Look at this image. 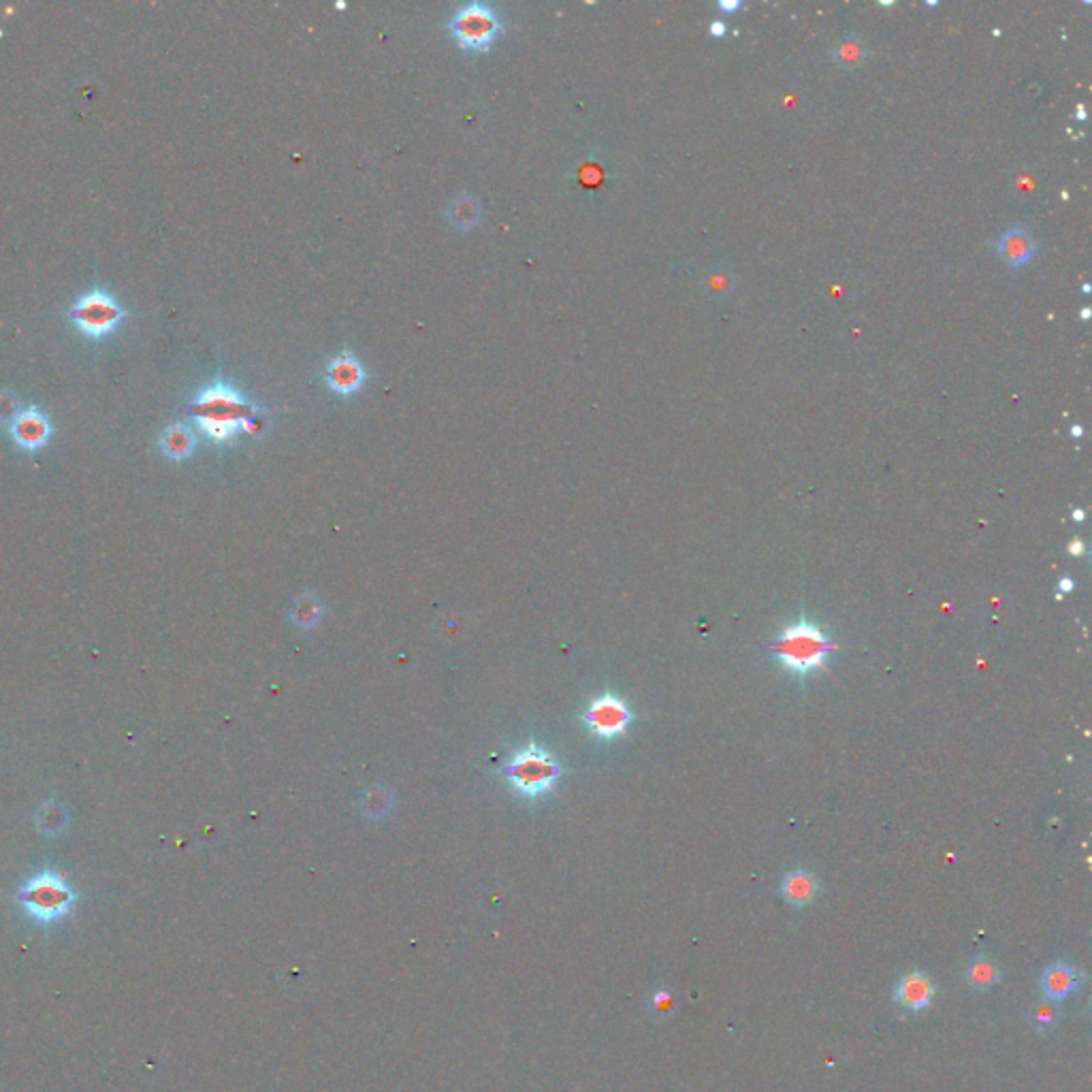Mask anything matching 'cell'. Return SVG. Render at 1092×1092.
Segmentation results:
<instances>
[{
	"label": "cell",
	"instance_id": "obj_19",
	"mask_svg": "<svg viewBox=\"0 0 1092 1092\" xmlns=\"http://www.w3.org/2000/svg\"><path fill=\"white\" fill-rule=\"evenodd\" d=\"M647 1009L651 1012V1016L655 1020H668L671 1016H675L676 1009H678V998H676L673 988H668V986L653 988V991L648 992V996H647Z\"/></svg>",
	"mask_w": 1092,
	"mask_h": 1092
},
{
	"label": "cell",
	"instance_id": "obj_18",
	"mask_svg": "<svg viewBox=\"0 0 1092 1092\" xmlns=\"http://www.w3.org/2000/svg\"><path fill=\"white\" fill-rule=\"evenodd\" d=\"M480 203L472 197V194H461L448 208V220L457 229H472L480 220Z\"/></svg>",
	"mask_w": 1092,
	"mask_h": 1092
},
{
	"label": "cell",
	"instance_id": "obj_28",
	"mask_svg": "<svg viewBox=\"0 0 1092 1092\" xmlns=\"http://www.w3.org/2000/svg\"><path fill=\"white\" fill-rule=\"evenodd\" d=\"M1076 589V581L1069 579V576H1063V579L1058 581V591L1060 593H1071Z\"/></svg>",
	"mask_w": 1092,
	"mask_h": 1092
},
{
	"label": "cell",
	"instance_id": "obj_11",
	"mask_svg": "<svg viewBox=\"0 0 1092 1092\" xmlns=\"http://www.w3.org/2000/svg\"><path fill=\"white\" fill-rule=\"evenodd\" d=\"M325 383L337 395H353L365 383V369L355 355L342 353L327 363Z\"/></svg>",
	"mask_w": 1092,
	"mask_h": 1092
},
{
	"label": "cell",
	"instance_id": "obj_22",
	"mask_svg": "<svg viewBox=\"0 0 1092 1092\" xmlns=\"http://www.w3.org/2000/svg\"><path fill=\"white\" fill-rule=\"evenodd\" d=\"M734 273L726 270V267H717V270L708 272L704 277V295L719 302V299H724L734 291Z\"/></svg>",
	"mask_w": 1092,
	"mask_h": 1092
},
{
	"label": "cell",
	"instance_id": "obj_2",
	"mask_svg": "<svg viewBox=\"0 0 1092 1092\" xmlns=\"http://www.w3.org/2000/svg\"><path fill=\"white\" fill-rule=\"evenodd\" d=\"M832 651H837V643L828 632L809 619H798L783 627L772 643L781 668L796 676H807L826 666V659Z\"/></svg>",
	"mask_w": 1092,
	"mask_h": 1092
},
{
	"label": "cell",
	"instance_id": "obj_3",
	"mask_svg": "<svg viewBox=\"0 0 1092 1092\" xmlns=\"http://www.w3.org/2000/svg\"><path fill=\"white\" fill-rule=\"evenodd\" d=\"M503 777L525 798H540L551 794L561 779V764L551 751H546L538 743H528L514 754L508 764L502 768Z\"/></svg>",
	"mask_w": 1092,
	"mask_h": 1092
},
{
	"label": "cell",
	"instance_id": "obj_12",
	"mask_svg": "<svg viewBox=\"0 0 1092 1092\" xmlns=\"http://www.w3.org/2000/svg\"><path fill=\"white\" fill-rule=\"evenodd\" d=\"M1081 982H1084V975L1074 964L1067 961H1056L1044 968L1042 980H1039V991H1042L1046 1001L1060 1003L1074 994Z\"/></svg>",
	"mask_w": 1092,
	"mask_h": 1092
},
{
	"label": "cell",
	"instance_id": "obj_24",
	"mask_svg": "<svg viewBox=\"0 0 1092 1092\" xmlns=\"http://www.w3.org/2000/svg\"><path fill=\"white\" fill-rule=\"evenodd\" d=\"M19 401L9 390H0V420L12 422L19 415Z\"/></svg>",
	"mask_w": 1092,
	"mask_h": 1092
},
{
	"label": "cell",
	"instance_id": "obj_27",
	"mask_svg": "<svg viewBox=\"0 0 1092 1092\" xmlns=\"http://www.w3.org/2000/svg\"><path fill=\"white\" fill-rule=\"evenodd\" d=\"M1084 551H1086V546H1084V542H1081L1079 538L1071 540V544H1069V553H1071V555H1074V558H1081V555H1084Z\"/></svg>",
	"mask_w": 1092,
	"mask_h": 1092
},
{
	"label": "cell",
	"instance_id": "obj_10",
	"mask_svg": "<svg viewBox=\"0 0 1092 1092\" xmlns=\"http://www.w3.org/2000/svg\"><path fill=\"white\" fill-rule=\"evenodd\" d=\"M992 245L996 254L1001 256L1007 267H1012V270H1020V267L1028 265L1037 254V242L1022 224L1009 226L1007 231L996 237Z\"/></svg>",
	"mask_w": 1092,
	"mask_h": 1092
},
{
	"label": "cell",
	"instance_id": "obj_17",
	"mask_svg": "<svg viewBox=\"0 0 1092 1092\" xmlns=\"http://www.w3.org/2000/svg\"><path fill=\"white\" fill-rule=\"evenodd\" d=\"M864 56H867V45L858 35L843 37L832 49V60L845 71H853L862 65Z\"/></svg>",
	"mask_w": 1092,
	"mask_h": 1092
},
{
	"label": "cell",
	"instance_id": "obj_23",
	"mask_svg": "<svg viewBox=\"0 0 1092 1092\" xmlns=\"http://www.w3.org/2000/svg\"><path fill=\"white\" fill-rule=\"evenodd\" d=\"M69 821V813L65 807L56 805V802H49L43 809L39 811L37 816V826L41 832H47V834H56L60 830H65Z\"/></svg>",
	"mask_w": 1092,
	"mask_h": 1092
},
{
	"label": "cell",
	"instance_id": "obj_29",
	"mask_svg": "<svg viewBox=\"0 0 1092 1092\" xmlns=\"http://www.w3.org/2000/svg\"><path fill=\"white\" fill-rule=\"evenodd\" d=\"M1074 519H1076L1078 523L1084 521V510H1079V508H1078V510H1074Z\"/></svg>",
	"mask_w": 1092,
	"mask_h": 1092
},
{
	"label": "cell",
	"instance_id": "obj_14",
	"mask_svg": "<svg viewBox=\"0 0 1092 1092\" xmlns=\"http://www.w3.org/2000/svg\"><path fill=\"white\" fill-rule=\"evenodd\" d=\"M964 977H966V984H968V988H971V991L988 992L991 988H994V986L1003 982V971H1001V966L996 964L992 956L980 954V956L971 958V963L966 964Z\"/></svg>",
	"mask_w": 1092,
	"mask_h": 1092
},
{
	"label": "cell",
	"instance_id": "obj_6",
	"mask_svg": "<svg viewBox=\"0 0 1092 1092\" xmlns=\"http://www.w3.org/2000/svg\"><path fill=\"white\" fill-rule=\"evenodd\" d=\"M75 327L88 337H105L116 331L125 318L120 303L105 291H90L71 310Z\"/></svg>",
	"mask_w": 1092,
	"mask_h": 1092
},
{
	"label": "cell",
	"instance_id": "obj_1",
	"mask_svg": "<svg viewBox=\"0 0 1092 1092\" xmlns=\"http://www.w3.org/2000/svg\"><path fill=\"white\" fill-rule=\"evenodd\" d=\"M192 417L216 442L233 440L240 431L259 429V415L231 385L218 383L205 388L194 399Z\"/></svg>",
	"mask_w": 1092,
	"mask_h": 1092
},
{
	"label": "cell",
	"instance_id": "obj_20",
	"mask_svg": "<svg viewBox=\"0 0 1092 1092\" xmlns=\"http://www.w3.org/2000/svg\"><path fill=\"white\" fill-rule=\"evenodd\" d=\"M1060 1022V1009L1058 1003L1052 1001H1037L1033 1007H1030V1024L1037 1030V1033H1049V1030H1054Z\"/></svg>",
	"mask_w": 1092,
	"mask_h": 1092
},
{
	"label": "cell",
	"instance_id": "obj_16",
	"mask_svg": "<svg viewBox=\"0 0 1092 1092\" xmlns=\"http://www.w3.org/2000/svg\"><path fill=\"white\" fill-rule=\"evenodd\" d=\"M323 617H325V606L314 593L305 591L295 600L291 619L299 630H312V627L323 621Z\"/></svg>",
	"mask_w": 1092,
	"mask_h": 1092
},
{
	"label": "cell",
	"instance_id": "obj_26",
	"mask_svg": "<svg viewBox=\"0 0 1092 1092\" xmlns=\"http://www.w3.org/2000/svg\"><path fill=\"white\" fill-rule=\"evenodd\" d=\"M726 33H728V26H726L724 22H721V19H715V22H710V35L721 39V37H726Z\"/></svg>",
	"mask_w": 1092,
	"mask_h": 1092
},
{
	"label": "cell",
	"instance_id": "obj_21",
	"mask_svg": "<svg viewBox=\"0 0 1092 1092\" xmlns=\"http://www.w3.org/2000/svg\"><path fill=\"white\" fill-rule=\"evenodd\" d=\"M360 809H363L365 816L369 819H380L385 818L393 809V794H390L388 790L385 788H374L365 791L363 800H360Z\"/></svg>",
	"mask_w": 1092,
	"mask_h": 1092
},
{
	"label": "cell",
	"instance_id": "obj_5",
	"mask_svg": "<svg viewBox=\"0 0 1092 1092\" xmlns=\"http://www.w3.org/2000/svg\"><path fill=\"white\" fill-rule=\"evenodd\" d=\"M500 19L493 7L484 3L463 5L450 19V33L461 49L487 51L498 37Z\"/></svg>",
	"mask_w": 1092,
	"mask_h": 1092
},
{
	"label": "cell",
	"instance_id": "obj_4",
	"mask_svg": "<svg viewBox=\"0 0 1092 1092\" xmlns=\"http://www.w3.org/2000/svg\"><path fill=\"white\" fill-rule=\"evenodd\" d=\"M17 901L35 922L54 924L65 920L71 913L77 901V894L63 875L43 871L19 888Z\"/></svg>",
	"mask_w": 1092,
	"mask_h": 1092
},
{
	"label": "cell",
	"instance_id": "obj_13",
	"mask_svg": "<svg viewBox=\"0 0 1092 1092\" xmlns=\"http://www.w3.org/2000/svg\"><path fill=\"white\" fill-rule=\"evenodd\" d=\"M779 892L781 899L790 906L805 909V906L818 901V896L821 892V883L816 873H811L807 869H794L783 877Z\"/></svg>",
	"mask_w": 1092,
	"mask_h": 1092
},
{
	"label": "cell",
	"instance_id": "obj_9",
	"mask_svg": "<svg viewBox=\"0 0 1092 1092\" xmlns=\"http://www.w3.org/2000/svg\"><path fill=\"white\" fill-rule=\"evenodd\" d=\"M9 434L14 442L24 450H39L47 445L51 436V425L43 412L37 408L22 410L19 415L9 422Z\"/></svg>",
	"mask_w": 1092,
	"mask_h": 1092
},
{
	"label": "cell",
	"instance_id": "obj_8",
	"mask_svg": "<svg viewBox=\"0 0 1092 1092\" xmlns=\"http://www.w3.org/2000/svg\"><path fill=\"white\" fill-rule=\"evenodd\" d=\"M936 992H939V988H936L933 977L920 971V968H915V971L903 975L899 984H896L894 1001L905 1007L906 1012L920 1014L934 1003Z\"/></svg>",
	"mask_w": 1092,
	"mask_h": 1092
},
{
	"label": "cell",
	"instance_id": "obj_7",
	"mask_svg": "<svg viewBox=\"0 0 1092 1092\" xmlns=\"http://www.w3.org/2000/svg\"><path fill=\"white\" fill-rule=\"evenodd\" d=\"M634 719V713L623 698L606 692L597 696L583 713V724L587 730L602 740H615L627 733Z\"/></svg>",
	"mask_w": 1092,
	"mask_h": 1092
},
{
	"label": "cell",
	"instance_id": "obj_15",
	"mask_svg": "<svg viewBox=\"0 0 1092 1092\" xmlns=\"http://www.w3.org/2000/svg\"><path fill=\"white\" fill-rule=\"evenodd\" d=\"M194 446H197V438L187 425H171L160 436V450L173 461L188 459L194 452Z\"/></svg>",
	"mask_w": 1092,
	"mask_h": 1092
},
{
	"label": "cell",
	"instance_id": "obj_30",
	"mask_svg": "<svg viewBox=\"0 0 1092 1092\" xmlns=\"http://www.w3.org/2000/svg\"><path fill=\"white\" fill-rule=\"evenodd\" d=\"M1071 434H1074L1076 438H1079V436H1081V427H1079V425H1076L1074 429H1071Z\"/></svg>",
	"mask_w": 1092,
	"mask_h": 1092
},
{
	"label": "cell",
	"instance_id": "obj_25",
	"mask_svg": "<svg viewBox=\"0 0 1092 1092\" xmlns=\"http://www.w3.org/2000/svg\"><path fill=\"white\" fill-rule=\"evenodd\" d=\"M740 5H743L740 0H734V3H733V0H719L717 9H721V12H728V14H734L740 9Z\"/></svg>",
	"mask_w": 1092,
	"mask_h": 1092
}]
</instances>
